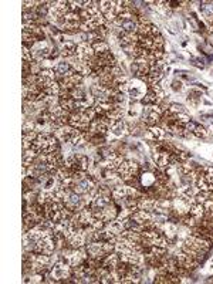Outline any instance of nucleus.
I'll return each instance as SVG.
<instances>
[{"label": "nucleus", "instance_id": "nucleus-1", "mask_svg": "<svg viewBox=\"0 0 213 284\" xmlns=\"http://www.w3.org/2000/svg\"><path fill=\"white\" fill-rule=\"evenodd\" d=\"M97 2H88V5L81 10V26L83 31H95L105 24V17L101 13Z\"/></svg>", "mask_w": 213, "mask_h": 284}, {"label": "nucleus", "instance_id": "nucleus-2", "mask_svg": "<svg viewBox=\"0 0 213 284\" xmlns=\"http://www.w3.org/2000/svg\"><path fill=\"white\" fill-rule=\"evenodd\" d=\"M209 247H210V243L196 234H189L188 237H185L184 241H181V246H179L182 252L198 259L199 262L207 253Z\"/></svg>", "mask_w": 213, "mask_h": 284}, {"label": "nucleus", "instance_id": "nucleus-3", "mask_svg": "<svg viewBox=\"0 0 213 284\" xmlns=\"http://www.w3.org/2000/svg\"><path fill=\"white\" fill-rule=\"evenodd\" d=\"M95 115L97 114L94 111V108H77L70 115L68 124L71 127L77 128V129H85V128L90 127V124L94 121Z\"/></svg>", "mask_w": 213, "mask_h": 284}, {"label": "nucleus", "instance_id": "nucleus-4", "mask_svg": "<svg viewBox=\"0 0 213 284\" xmlns=\"http://www.w3.org/2000/svg\"><path fill=\"white\" fill-rule=\"evenodd\" d=\"M54 136H56L58 141L61 142H68L71 145H80V144H83L85 139V135L83 134V131L81 129H77V128L74 127H67V125H64V127H60L57 129L56 132H54Z\"/></svg>", "mask_w": 213, "mask_h": 284}, {"label": "nucleus", "instance_id": "nucleus-5", "mask_svg": "<svg viewBox=\"0 0 213 284\" xmlns=\"http://www.w3.org/2000/svg\"><path fill=\"white\" fill-rule=\"evenodd\" d=\"M31 148L34 149L36 152L39 155H46V154H53V152H57L58 151V147H57V138L53 136L50 134H39L37 138L33 142V147Z\"/></svg>", "mask_w": 213, "mask_h": 284}, {"label": "nucleus", "instance_id": "nucleus-6", "mask_svg": "<svg viewBox=\"0 0 213 284\" xmlns=\"http://www.w3.org/2000/svg\"><path fill=\"white\" fill-rule=\"evenodd\" d=\"M195 186L199 191L213 192V168L195 169Z\"/></svg>", "mask_w": 213, "mask_h": 284}, {"label": "nucleus", "instance_id": "nucleus-7", "mask_svg": "<svg viewBox=\"0 0 213 284\" xmlns=\"http://www.w3.org/2000/svg\"><path fill=\"white\" fill-rule=\"evenodd\" d=\"M114 250L113 243L102 240H92L87 244V253L90 255L92 259H99L102 260L106 255H110Z\"/></svg>", "mask_w": 213, "mask_h": 284}, {"label": "nucleus", "instance_id": "nucleus-8", "mask_svg": "<svg viewBox=\"0 0 213 284\" xmlns=\"http://www.w3.org/2000/svg\"><path fill=\"white\" fill-rule=\"evenodd\" d=\"M142 247H166L168 241L158 230H144L141 239Z\"/></svg>", "mask_w": 213, "mask_h": 284}, {"label": "nucleus", "instance_id": "nucleus-9", "mask_svg": "<svg viewBox=\"0 0 213 284\" xmlns=\"http://www.w3.org/2000/svg\"><path fill=\"white\" fill-rule=\"evenodd\" d=\"M64 166L73 172H87L90 168V159L84 155L71 154L64 159Z\"/></svg>", "mask_w": 213, "mask_h": 284}, {"label": "nucleus", "instance_id": "nucleus-10", "mask_svg": "<svg viewBox=\"0 0 213 284\" xmlns=\"http://www.w3.org/2000/svg\"><path fill=\"white\" fill-rule=\"evenodd\" d=\"M70 6H68V2L65 0H58V2H51L49 6V16L50 20L54 21V23H60V20L63 19L64 16L67 13H70Z\"/></svg>", "mask_w": 213, "mask_h": 284}, {"label": "nucleus", "instance_id": "nucleus-11", "mask_svg": "<svg viewBox=\"0 0 213 284\" xmlns=\"http://www.w3.org/2000/svg\"><path fill=\"white\" fill-rule=\"evenodd\" d=\"M98 6L101 13L104 14V17H105L106 23L114 24V21H115L117 16L120 13L118 3H117V2H113V0H102V2H99Z\"/></svg>", "mask_w": 213, "mask_h": 284}, {"label": "nucleus", "instance_id": "nucleus-12", "mask_svg": "<svg viewBox=\"0 0 213 284\" xmlns=\"http://www.w3.org/2000/svg\"><path fill=\"white\" fill-rule=\"evenodd\" d=\"M87 248H68V250H64L63 252V256L64 259H65V262L70 264L71 267H77L80 264H83L84 260L87 259Z\"/></svg>", "mask_w": 213, "mask_h": 284}, {"label": "nucleus", "instance_id": "nucleus-13", "mask_svg": "<svg viewBox=\"0 0 213 284\" xmlns=\"http://www.w3.org/2000/svg\"><path fill=\"white\" fill-rule=\"evenodd\" d=\"M113 196L120 202H124V205L128 200H132L136 196H139L138 191L132 188V186H127V185H118L113 189Z\"/></svg>", "mask_w": 213, "mask_h": 284}, {"label": "nucleus", "instance_id": "nucleus-14", "mask_svg": "<svg viewBox=\"0 0 213 284\" xmlns=\"http://www.w3.org/2000/svg\"><path fill=\"white\" fill-rule=\"evenodd\" d=\"M53 263V259L50 257V255H42V253H33L30 256V266L31 270L34 273H43L46 271L47 267H50V264Z\"/></svg>", "mask_w": 213, "mask_h": 284}, {"label": "nucleus", "instance_id": "nucleus-15", "mask_svg": "<svg viewBox=\"0 0 213 284\" xmlns=\"http://www.w3.org/2000/svg\"><path fill=\"white\" fill-rule=\"evenodd\" d=\"M71 274H73V267H71L67 262L57 260V262H54V264L51 266V277H53L54 280H57V281L67 280Z\"/></svg>", "mask_w": 213, "mask_h": 284}, {"label": "nucleus", "instance_id": "nucleus-16", "mask_svg": "<svg viewBox=\"0 0 213 284\" xmlns=\"http://www.w3.org/2000/svg\"><path fill=\"white\" fill-rule=\"evenodd\" d=\"M139 173V165L135 161H124L118 169V176L122 181H131L138 176Z\"/></svg>", "mask_w": 213, "mask_h": 284}, {"label": "nucleus", "instance_id": "nucleus-17", "mask_svg": "<svg viewBox=\"0 0 213 284\" xmlns=\"http://www.w3.org/2000/svg\"><path fill=\"white\" fill-rule=\"evenodd\" d=\"M148 91L147 85L142 80H134V81H128L127 84V94L132 99H144L145 94Z\"/></svg>", "mask_w": 213, "mask_h": 284}, {"label": "nucleus", "instance_id": "nucleus-18", "mask_svg": "<svg viewBox=\"0 0 213 284\" xmlns=\"http://www.w3.org/2000/svg\"><path fill=\"white\" fill-rule=\"evenodd\" d=\"M165 99V92L158 84L151 85L148 88V91L144 97V102L149 104V105H159Z\"/></svg>", "mask_w": 213, "mask_h": 284}, {"label": "nucleus", "instance_id": "nucleus-19", "mask_svg": "<svg viewBox=\"0 0 213 284\" xmlns=\"http://www.w3.org/2000/svg\"><path fill=\"white\" fill-rule=\"evenodd\" d=\"M58 26L61 27V30L64 31H73V30H77L81 26V16L77 14V12H70L64 16L63 19L60 20Z\"/></svg>", "mask_w": 213, "mask_h": 284}, {"label": "nucleus", "instance_id": "nucleus-20", "mask_svg": "<svg viewBox=\"0 0 213 284\" xmlns=\"http://www.w3.org/2000/svg\"><path fill=\"white\" fill-rule=\"evenodd\" d=\"M31 54H33V58L37 60V61H42V60H46L47 57L50 56V49L49 43L44 42V40H39V42H36L31 47Z\"/></svg>", "mask_w": 213, "mask_h": 284}, {"label": "nucleus", "instance_id": "nucleus-21", "mask_svg": "<svg viewBox=\"0 0 213 284\" xmlns=\"http://www.w3.org/2000/svg\"><path fill=\"white\" fill-rule=\"evenodd\" d=\"M165 70H166V64L163 63V61H158V63L152 64L151 70H149L148 77H147V83L151 85L158 84L161 81V78L163 77Z\"/></svg>", "mask_w": 213, "mask_h": 284}, {"label": "nucleus", "instance_id": "nucleus-22", "mask_svg": "<svg viewBox=\"0 0 213 284\" xmlns=\"http://www.w3.org/2000/svg\"><path fill=\"white\" fill-rule=\"evenodd\" d=\"M81 81H83V76L78 74L77 71H71L68 76L61 78L60 85H61V88L65 90V91H71V90H74L76 87L81 84Z\"/></svg>", "mask_w": 213, "mask_h": 284}, {"label": "nucleus", "instance_id": "nucleus-23", "mask_svg": "<svg viewBox=\"0 0 213 284\" xmlns=\"http://www.w3.org/2000/svg\"><path fill=\"white\" fill-rule=\"evenodd\" d=\"M152 159H154L156 169L166 170L170 166V152H166V151H154Z\"/></svg>", "mask_w": 213, "mask_h": 284}, {"label": "nucleus", "instance_id": "nucleus-24", "mask_svg": "<svg viewBox=\"0 0 213 284\" xmlns=\"http://www.w3.org/2000/svg\"><path fill=\"white\" fill-rule=\"evenodd\" d=\"M163 113H165V110H163L161 105H152L151 108H149V111L147 113V115H145L144 122H145L149 128L155 127L156 122L162 120Z\"/></svg>", "mask_w": 213, "mask_h": 284}, {"label": "nucleus", "instance_id": "nucleus-25", "mask_svg": "<svg viewBox=\"0 0 213 284\" xmlns=\"http://www.w3.org/2000/svg\"><path fill=\"white\" fill-rule=\"evenodd\" d=\"M77 58L84 61V63H90L94 56H95V51L92 49V46L90 43H80L77 46Z\"/></svg>", "mask_w": 213, "mask_h": 284}, {"label": "nucleus", "instance_id": "nucleus-26", "mask_svg": "<svg viewBox=\"0 0 213 284\" xmlns=\"http://www.w3.org/2000/svg\"><path fill=\"white\" fill-rule=\"evenodd\" d=\"M198 192H199V189L196 188V186H193V185H185V186H182V188H179V189H178L176 196L185 199V200H186V202H189V203H193Z\"/></svg>", "mask_w": 213, "mask_h": 284}, {"label": "nucleus", "instance_id": "nucleus-27", "mask_svg": "<svg viewBox=\"0 0 213 284\" xmlns=\"http://www.w3.org/2000/svg\"><path fill=\"white\" fill-rule=\"evenodd\" d=\"M37 78H39V84L42 85V88L44 90L47 85L54 83L57 77L56 74H54V71L51 70V68H44V70H42L37 74Z\"/></svg>", "mask_w": 213, "mask_h": 284}, {"label": "nucleus", "instance_id": "nucleus-28", "mask_svg": "<svg viewBox=\"0 0 213 284\" xmlns=\"http://www.w3.org/2000/svg\"><path fill=\"white\" fill-rule=\"evenodd\" d=\"M191 205L192 203L186 202L185 199L179 198V196H176V198L172 200V209H173V210H175L179 216H185V215H188L189 210H191Z\"/></svg>", "mask_w": 213, "mask_h": 284}, {"label": "nucleus", "instance_id": "nucleus-29", "mask_svg": "<svg viewBox=\"0 0 213 284\" xmlns=\"http://www.w3.org/2000/svg\"><path fill=\"white\" fill-rule=\"evenodd\" d=\"M124 162V159L121 158L120 155H117V154H111V155H108L105 158V161H104V168L106 170H113V172H118L120 169V166L122 165Z\"/></svg>", "mask_w": 213, "mask_h": 284}, {"label": "nucleus", "instance_id": "nucleus-30", "mask_svg": "<svg viewBox=\"0 0 213 284\" xmlns=\"http://www.w3.org/2000/svg\"><path fill=\"white\" fill-rule=\"evenodd\" d=\"M51 70L54 71L57 78H64L65 76H68L71 71H74V68L71 67L70 63H67V61H60V63L54 64Z\"/></svg>", "mask_w": 213, "mask_h": 284}, {"label": "nucleus", "instance_id": "nucleus-31", "mask_svg": "<svg viewBox=\"0 0 213 284\" xmlns=\"http://www.w3.org/2000/svg\"><path fill=\"white\" fill-rule=\"evenodd\" d=\"M110 131H111L113 135H115V136H122V135H125L128 132L127 122L124 120L114 121L113 125L110 127Z\"/></svg>", "mask_w": 213, "mask_h": 284}, {"label": "nucleus", "instance_id": "nucleus-32", "mask_svg": "<svg viewBox=\"0 0 213 284\" xmlns=\"http://www.w3.org/2000/svg\"><path fill=\"white\" fill-rule=\"evenodd\" d=\"M37 156H39V154H37V152H36L33 148L23 149V156H21L23 166H24V168H28V166H31V165L34 163L36 159H37Z\"/></svg>", "mask_w": 213, "mask_h": 284}, {"label": "nucleus", "instance_id": "nucleus-33", "mask_svg": "<svg viewBox=\"0 0 213 284\" xmlns=\"http://www.w3.org/2000/svg\"><path fill=\"white\" fill-rule=\"evenodd\" d=\"M156 200L151 198H141L139 200H136V207L138 210H147V212H152L155 209Z\"/></svg>", "mask_w": 213, "mask_h": 284}, {"label": "nucleus", "instance_id": "nucleus-34", "mask_svg": "<svg viewBox=\"0 0 213 284\" xmlns=\"http://www.w3.org/2000/svg\"><path fill=\"white\" fill-rule=\"evenodd\" d=\"M147 138H148L149 141H154V142H161L163 141V138H165V129L159 127H151L149 128L148 134H147Z\"/></svg>", "mask_w": 213, "mask_h": 284}, {"label": "nucleus", "instance_id": "nucleus-35", "mask_svg": "<svg viewBox=\"0 0 213 284\" xmlns=\"http://www.w3.org/2000/svg\"><path fill=\"white\" fill-rule=\"evenodd\" d=\"M76 53H77V46L74 42H65L60 50V54L64 58H71V57H74Z\"/></svg>", "mask_w": 213, "mask_h": 284}, {"label": "nucleus", "instance_id": "nucleus-36", "mask_svg": "<svg viewBox=\"0 0 213 284\" xmlns=\"http://www.w3.org/2000/svg\"><path fill=\"white\" fill-rule=\"evenodd\" d=\"M114 102H95L92 108H94V111H95L97 115H99V117H105L106 114L111 111Z\"/></svg>", "mask_w": 213, "mask_h": 284}, {"label": "nucleus", "instance_id": "nucleus-37", "mask_svg": "<svg viewBox=\"0 0 213 284\" xmlns=\"http://www.w3.org/2000/svg\"><path fill=\"white\" fill-rule=\"evenodd\" d=\"M192 216H195L196 219H203V216H205V209H203V205L202 203H196V202H193L191 205V210H189Z\"/></svg>", "mask_w": 213, "mask_h": 284}, {"label": "nucleus", "instance_id": "nucleus-38", "mask_svg": "<svg viewBox=\"0 0 213 284\" xmlns=\"http://www.w3.org/2000/svg\"><path fill=\"white\" fill-rule=\"evenodd\" d=\"M92 46V49L95 51V54H101V53H106L110 51V47L104 40H92V43H90Z\"/></svg>", "mask_w": 213, "mask_h": 284}, {"label": "nucleus", "instance_id": "nucleus-39", "mask_svg": "<svg viewBox=\"0 0 213 284\" xmlns=\"http://www.w3.org/2000/svg\"><path fill=\"white\" fill-rule=\"evenodd\" d=\"M189 129L192 131V134L195 135V136H198V138H205L206 135H207V131H206L203 127H195L192 122H189Z\"/></svg>", "mask_w": 213, "mask_h": 284}, {"label": "nucleus", "instance_id": "nucleus-40", "mask_svg": "<svg viewBox=\"0 0 213 284\" xmlns=\"http://www.w3.org/2000/svg\"><path fill=\"white\" fill-rule=\"evenodd\" d=\"M36 131H37V125H36V122H31V121L24 122V125H23V135L31 134V132H36Z\"/></svg>", "mask_w": 213, "mask_h": 284}, {"label": "nucleus", "instance_id": "nucleus-41", "mask_svg": "<svg viewBox=\"0 0 213 284\" xmlns=\"http://www.w3.org/2000/svg\"><path fill=\"white\" fill-rule=\"evenodd\" d=\"M21 54H23V60H24V61H27V63H30V61L33 60L31 50L28 49L26 44H23V46H21Z\"/></svg>", "mask_w": 213, "mask_h": 284}]
</instances>
